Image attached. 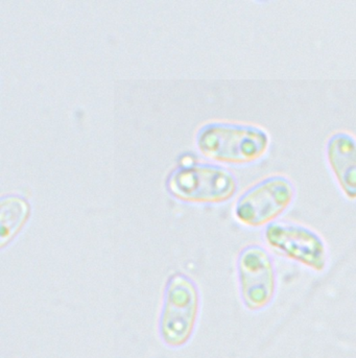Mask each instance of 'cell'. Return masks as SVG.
<instances>
[{"label": "cell", "mask_w": 356, "mask_h": 358, "mask_svg": "<svg viewBox=\"0 0 356 358\" xmlns=\"http://www.w3.org/2000/svg\"><path fill=\"white\" fill-rule=\"evenodd\" d=\"M166 185L175 198L200 204L228 202L238 190L236 177L225 167L213 164L179 167L169 175Z\"/></svg>", "instance_id": "cell-3"}, {"label": "cell", "mask_w": 356, "mask_h": 358, "mask_svg": "<svg viewBox=\"0 0 356 358\" xmlns=\"http://www.w3.org/2000/svg\"><path fill=\"white\" fill-rule=\"evenodd\" d=\"M31 213L25 199L6 196L0 202V245L6 247L23 228Z\"/></svg>", "instance_id": "cell-8"}, {"label": "cell", "mask_w": 356, "mask_h": 358, "mask_svg": "<svg viewBox=\"0 0 356 358\" xmlns=\"http://www.w3.org/2000/svg\"><path fill=\"white\" fill-rule=\"evenodd\" d=\"M197 145L204 156L218 162L247 165L262 160L268 154L271 138L260 127L215 122L199 130Z\"/></svg>", "instance_id": "cell-1"}, {"label": "cell", "mask_w": 356, "mask_h": 358, "mask_svg": "<svg viewBox=\"0 0 356 358\" xmlns=\"http://www.w3.org/2000/svg\"><path fill=\"white\" fill-rule=\"evenodd\" d=\"M237 283L241 303L247 310L268 308L278 292V273L274 258L260 245H245L236 259Z\"/></svg>", "instance_id": "cell-5"}, {"label": "cell", "mask_w": 356, "mask_h": 358, "mask_svg": "<svg viewBox=\"0 0 356 358\" xmlns=\"http://www.w3.org/2000/svg\"><path fill=\"white\" fill-rule=\"evenodd\" d=\"M264 241L287 259L315 273L325 272L329 252L323 237L297 222L276 220L264 231Z\"/></svg>", "instance_id": "cell-6"}, {"label": "cell", "mask_w": 356, "mask_h": 358, "mask_svg": "<svg viewBox=\"0 0 356 358\" xmlns=\"http://www.w3.org/2000/svg\"><path fill=\"white\" fill-rule=\"evenodd\" d=\"M200 294L192 279L171 275L167 280L159 320V334L166 346L180 348L192 338L198 321Z\"/></svg>", "instance_id": "cell-2"}, {"label": "cell", "mask_w": 356, "mask_h": 358, "mask_svg": "<svg viewBox=\"0 0 356 358\" xmlns=\"http://www.w3.org/2000/svg\"><path fill=\"white\" fill-rule=\"evenodd\" d=\"M296 196V186L290 178L269 176L248 188L237 199L233 213L243 226L266 228L288 210Z\"/></svg>", "instance_id": "cell-4"}, {"label": "cell", "mask_w": 356, "mask_h": 358, "mask_svg": "<svg viewBox=\"0 0 356 358\" xmlns=\"http://www.w3.org/2000/svg\"><path fill=\"white\" fill-rule=\"evenodd\" d=\"M330 171L348 200L356 201V138L348 132H336L326 143Z\"/></svg>", "instance_id": "cell-7"}]
</instances>
